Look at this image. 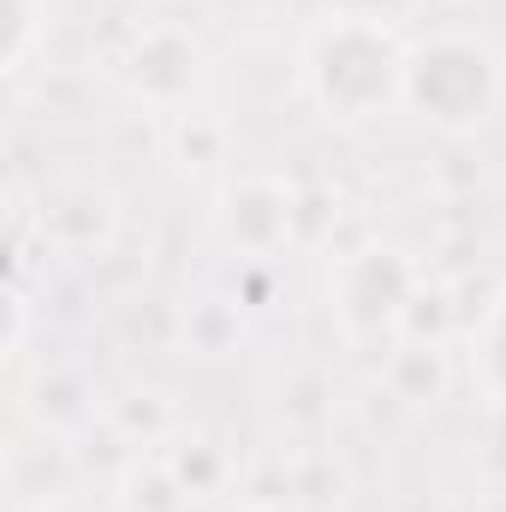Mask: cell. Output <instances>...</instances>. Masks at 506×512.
<instances>
[{"label":"cell","instance_id":"obj_1","mask_svg":"<svg viewBox=\"0 0 506 512\" xmlns=\"http://www.w3.org/2000/svg\"><path fill=\"white\" fill-rule=\"evenodd\" d=\"M411 42L376 12H334L298 48L304 108L328 131H370L405 114Z\"/></svg>","mask_w":506,"mask_h":512},{"label":"cell","instance_id":"obj_2","mask_svg":"<svg viewBox=\"0 0 506 512\" xmlns=\"http://www.w3.org/2000/svg\"><path fill=\"white\" fill-rule=\"evenodd\" d=\"M506 108V54L483 30H429L405 60V114L435 137H477Z\"/></svg>","mask_w":506,"mask_h":512},{"label":"cell","instance_id":"obj_3","mask_svg":"<svg viewBox=\"0 0 506 512\" xmlns=\"http://www.w3.org/2000/svg\"><path fill=\"white\" fill-rule=\"evenodd\" d=\"M417 304H423V274L399 245L370 239L328 268V322L346 352L387 358L393 346H405Z\"/></svg>","mask_w":506,"mask_h":512},{"label":"cell","instance_id":"obj_4","mask_svg":"<svg viewBox=\"0 0 506 512\" xmlns=\"http://www.w3.org/2000/svg\"><path fill=\"white\" fill-rule=\"evenodd\" d=\"M215 233L221 245L251 262H274L298 233V191L280 173H239L215 197Z\"/></svg>","mask_w":506,"mask_h":512},{"label":"cell","instance_id":"obj_5","mask_svg":"<svg viewBox=\"0 0 506 512\" xmlns=\"http://www.w3.org/2000/svg\"><path fill=\"white\" fill-rule=\"evenodd\" d=\"M120 78H126V90L137 102L179 114V108L197 96V84L209 78V54H203V42H197L191 30H179V24H149V30L126 48Z\"/></svg>","mask_w":506,"mask_h":512},{"label":"cell","instance_id":"obj_6","mask_svg":"<svg viewBox=\"0 0 506 512\" xmlns=\"http://www.w3.org/2000/svg\"><path fill=\"white\" fill-rule=\"evenodd\" d=\"M465 370H471L477 399L506 417V286L477 310V322L465 334Z\"/></svg>","mask_w":506,"mask_h":512},{"label":"cell","instance_id":"obj_7","mask_svg":"<svg viewBox=\"0 0 506 512\" xmlns=\"http://www.w3.org/2000/svg\"><path fill=\"white\" fill-rule=\"evenodd\" d=\"M245 346V316L233 298H197L185 310V352L197 358H227Z\"/></svg>","mask_w":506,"mask_h":512},{"label":"cell","instance_id":"obj_8","mask_svg":"<svg viewBox=\"0 0 506 512\" xmlns=\"http://www.w3.org/2000/svg\"><path fill=\"white\" fill-rule=\"evenodd\" d=\"M48 36V0H6V42H0V72H24L30 54Z\"/></svg>","mask_w":506,"mask_h":512},{"label":"cell","instance_id":"obj_9","mask_svg":"<svg viewBox=\"0 0 506 512\" xmlns=\"http://www.w3.org/2000/svg\"><path fill=\"white\" fill-rule=\"evenodd\" d=\"M18 512H102V507H90L78 495H42V501H24Z\"/></svg>","mask_w":506,"mask_h":512},{"label":"cell","instance_id":"obj_10","mask_svg":"<svg viewBox=\"0 0 506 512\" xmlns=\"http://www.w3.org/2000/svg\"><path fill=\"white\" fill-rule=\"evenodd\" d=\"M221 512H280V507H268V501H233V507H221Z\"/></svg>","mask_w":506,"mask_h":512}]
</instances>
